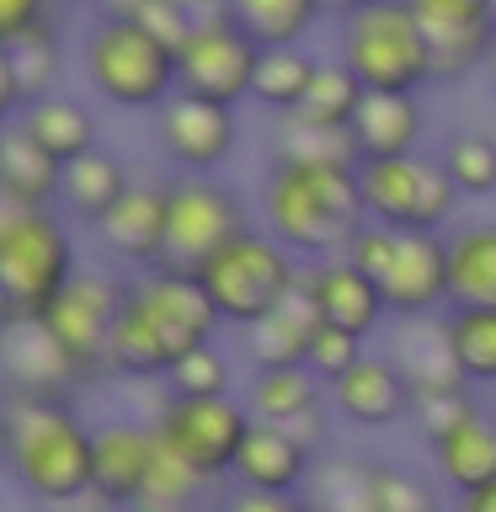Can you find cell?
Wrapping results in <instances>:
<instances>
[{
    "mask_svg": "<svg viewBox=\"0 0 496 512\" xmlns=\"http://www.w3.org/2000/svg\"><path fill=\"white\" fill-rule=\"evenodd\" d=\"M224 315L214 310L203 278L192 267H150L128 283V304L112 331V374L128 379H166L192 347L214 342Z\"/></svg>",
    "mask_w": 496,
    "mask_h": 512,
    "instance_id": "obj_1",
    "label": "cell"
},
{
    "mask_svg": "<svg viewBox=\"0 0 496 512\" xmlns=\"http://www.w3.org/2000/svg\"><path fill=\"white\" fill-rule=\"evenodd\" d=\"M363 160H272L262 187V224L294 256H342L368 224Z\"/></svg>",
    "mask_w": 496,
    "mask_h": 512,
    "instance_id": "obj_2",
    "label": "cell"
},
{
    "mask_svg": "<svg viewBox=\"0 0 496 512\" xmlns=\"http://www.w3.org/2000/svg\"><path fill=\"white\" fill-rule=\"evenodd\" d=\"M6 464L16 486L48 507L91 496L96 427L75 416L64 395H11L6 406Z\"/></svg>",
    "mask_w": 496,
    "mask_h": 512,
    "instance_id": "obj_3",
    "label": "cell"
},
{
    "mask_svg": "<svg viewBox=\"0 0 496 512\" xmlns=\"http://www.w3.org/2000/svg\"><path fill=\"white\" fill-rule=\"evenodd\" d=\"M75 278V240L54 203H0V310L6 320H43Z\"/></svg>",
    "mask_w": 496,
    "mask_h": 512,
    "instance_id": "obj_4",
    "label": "cell"
},
{
    "mask_svg": "<svg viewBox=\"0 0 496 512\" xmlns=\"http://www.w3.org/2000/svg\"><path fill=\"white\" fill-rule=\"evenodd\" d=\"M86 80L123 112H155L182 91V59L134 16H102L86 38Z\"/></svg>",
    "mask_w": 496,
    "mask_h": 512,
    "instance_id": "obj_5",
    "label": "cell"
},
{
    "mask_svg": "<svg viewBox=\"0 0 496 512\" xmlns=\"http://www.w3.org/2000/svg\"><path fill=\"white\" fill-rule=\"evenodd\" d=\"M192 272L203 278L214 310L240 331H246L251 320H262L267 310H278V304L294 294V283L304 278V272L294 267V251H288L267 224L262 230L246 224V230L230 235L214 256H203Z\"/></svg>",
    "mask_w": 496,
    "mask_h": 512,
    "instance_id": "obj_6",
    "label": "cell"
},
{
    "mask_svg": "<svg viewBox=\"0 0 496 512\" xmlns=\"http://www.w3.org/2000/svg\"><path fill=\"white\" fill-rule=\"evenodd\" d=\"M342 59L368 91H416L432 86V38L411 0H379L342 16Z\"/></svg>",
    "mask_w": 496,
    "mask_h": 512,
    "instance_id": "obj_7",
    "label": "cell"
},
{
    "mask_svg": "<svg viewBox=\"0 0 496 512\" xmlns=\"http://www.w3.org/2000/svg\"><path fill=\"white\" fill-rule=\"evenodd\" d=\"M358 182H363L368 219L390 224V230H448L464 198L443 160H422V155L363 160Z\"/></svg>",
    "mask_w": 496,
    "mask_h": 512,
    "instance_id": "obj_8",
    "label": "cell"
},
{
    "mask_svg": "<svg viewBox=\"0 0 496 512\" xmlns=\"http://www.w3.org/2000/svg\"><path fill=\"white\" fill-rule=\"evenodd\" d=\"M251 422H256V411L240 406L235 395H171L166 411L155 416V432H160V443L176 448L187 464H198L203 475L230 480Z\"/></svg>",
    "mask_w": 496,
    "mask_h": 512,
    "instance_id": "obj_9",
    "label": "cell"
},
{
    "mask_svg": "<svg viewBox=\"0 0 496 512\" xmlns=\"http://www.w3.org/2000/svg\"><path fill=\"white\" fill-rule=\"evenodd\" d=\"M182 91L214 96V102H246L256 86V64H262V43L235 22L224 6L203 11L198 27L182 43Z\"/></svg>",
    "mask_w": 496,
    "mask_h": 512,
    "instance_id": "obj_10",
    "label": "cell"
},
{
    "mask_svg": "<svg viewBox=\"0 0 496 512\" xmlns=\"http://www.w3.org/2000/svg\"><path fill=\"white\" fill-rule=\"evenodd\" d=\"M128 304V283L123 278H107V272H86V278L64 283V294L48 304L43 326L48 336L64 347V358H70L80 374H102L107 358H112V331H118V315Z\"/></svg>",
    "mask_w": 496,
    "mask_h": 512,
    "instance_id": "obj_11",
    "label": "cell"
},
{
    "mask_svg": "<svg viewBox=\"0 0 496 512\" xmlns=\"http://www.w3.org/2000/svg\"><path fill=\"white\" fill-rule=\"evenodd\" d=\"M246 230V198L203 171H187L171 182L166 208V267H198L230 235Z\"/></svg>",
    "mask_w": 496,
    "mask_h": 512,
    "instance_id": "obj_12",
    "label": "cell"
},
{
    "mask_svg": "<svg viewBox=\"0 0 496 512\" xmlns=\"http://www.w3.org/2000/svg\"><path fill=\"white\" fill-rule=\"evenodd\" d=\"M155 139L160 155L171 160L176 171H219L230 160L240 128H235V107L214 102V96H192L176 91L166 107H155Z\"/></svg>",
    "mask_w": 496,
    "mask_h": 512,
    "instance_id": "obj_13",
    "label": "cell"
},
{
    "mask_svg": "<svg viewBox=\"0 0 496 512\" xmlns=\"http://www.w3.org/2000/svg\"><path fill=\"white\" fill-rule=\"evenodd\" d=\"M379 288L395 320L443 315L454 304V288H448V230H400Z\"/></svg>",
    "mask_w": 496,
    "mask_h": 512,
    "instance_id": "obj_14",
    "label": "cell"
},
{
    "mask_svg": "<svg viewBox=\"0 0 496 512\" xmlns=\"http://www.w3.org/2000/svg\"><path fill=\"white\" fill-rule=\"evenodd\" d=\"M166 208H171V182H134L118 198V208L96 224V235L123 267L150 272L166 262Z\"/></svg>",
    "mask_w": 496,
    "mask_h": 512,
    "instance_id": "obj_15",
    "label": "cell"
},
{
    "mask_svg": "<svg viewBox=\"0 0 496 512\" xmlns=\"http://www.w3.org/2000/svg\"><path fill=\"white\" fill-rule=\"evenodd\" d=\"M304 288L315 294L320 315H326V326H342V331H358V336H374L379 320L390 315V304H384V288L374 272H363L352 256H320L310 262L304 272Z\"/></svg>",
    "mask_w": 496,
    "mask_h": 512,
    "instance_id": "obj_16",
    "label": "cell"
},
{
    "mask_svg": "<svg viewBox=\"0 0 496 512\" xmlns=\"http://www.w3.org/2000/svg\"><path fill=\"white\" fill-rule=\"evenodd\" d=\"M310 470H315V448L304 443L294 427L262 422V416H256L246 443H240V454H235L230 480L246 486V491H299L304 496Z\"/></svg>",
    "mask_w": 496,
    "mask_h": 512,
    "instance_id": "obj_17",
    "label": "cell"
},
{
    "mask_svg": "<svg viewBox=\"0 0 496 512\" xmlns=\"http://www.w3.org/2000/svg\"><path fill=\"white\" fill-rule=\"evenodd\" d=\"M160 432L155 422H107L96 427V470H91V496L102 507H134L144 480L155 470Z\"/></svg>",
    "mask_w": 496,
    "mask_h": 512,
    "instance_id": "obj_18",
    "label": "cell"
},
{
    "mask_svg": "<svg viewBox=\"0 0 496 512\" xmlns=\"http://www.w3.org/2000/svg\"><path fill=\"white\" fill-rule=\"evenodd\" d=\"M331 395H336V411H342L352 427H390V422H406L416 411V390H411L406 368L395 358H374V352H363V358L331 384Z\"/></svg>",
    "mask_w": 496,
    "mask_h": 512,
    "instance_id": "obj_19",
    "label": "cell"
},
{
    "mask_svg": "<svg viewBox=\"0 0 496 512\" xmlns=\"http://www.w3.org/2000/svg\"><path fill=\"white\" fill-rule=\"evenodd\" d=\"M320 326H326V315H320L315 294L299 278L294 294H288L278 310H267L262 320H251V326H246V358H251V368H299V363H310V347H315Z\"/></svg>",
    "mask_w": 496,
    "mask_h": 512,
    "instance_id": "obj_20",
    "label": "cell"
},
{
    "mask_svg": "<svg viewBox=\"0 0 496 512\" xmlns=\"http://www.w3.org/2000/svg\"><path fill=\"white\" fill-rule=\"evenodd\" d=\"M59 80H64V48H59L54 27H38V32L0 43V96H6L11 118L22 107H32L38 96H54Z\"/></svg>",
    "mask_w": 496,
    "mask_h": 512,
    "instance_id": "obj_21",
    "label": "cell"
},
{
    "mask_svg": "<svg viewBox=\"0 0 496 512\" xmlns=\"http://www.w3.org/2000/svg\"><path fill=\"white\" fill-rule=\"evenodd\" d=\"M432 464H438V480L454 496L491 486L496 480V411L475 406L459 427H448L443 438H432Z\"/></svg>",
    "mask_w": 496,
    "mask_h": 512,
    "instance_id": "obj_22",
    "label": "cell"
},
{
    "mask_svg": "<svg viewBox=\"0 0 496 512\" xmlns=\"http://www.w3.org/2000/svg\"><path fill=\"white\" fill-rule=\"evenodd\" d=\"M6 379L11 395H59L64 384L86 379L80 368L64 358V347L48 336L43 320H6Z\"/></svg>",
    "mask_w": 496,
    "mask_h": 512,
    "instance_id": "obj_23",
    "label": "cell"
},
{
    "mask_svg": "<svg viewBox=\"0 0 496 512\" xmlns=\"http://www.w3.org/2000/svg\"><path fill=\"white\" fill-rule=\"evenodd\" d=\"M422 96L416 91H368L358 118H352V139H358L363 160H390V155H416L422 139Z\"/></svg>",
    "mask_w": 496,
    "mask_h": 512,
    "instance_id": "obj_24",
    "label": "cell"
},
{
    "mask_svg": "<svg viewBox=\"0 0 496 512\" xmlns=\"http://www.w3.org/2000/svg\"><path fill=\"white\" fill-rule=\"evenodd\" d=\"M59 187H64V160H54L22 123L11 118L6 139H0V198L48 208V203H59Z\"/></svg>",
    "mask_w": 496,
    "mask_h": 512,
    "instance_id": "obj_25",
    "label": "cell"
},
{
    "mask_svg": "<svg viewBox=\"0 0 496 512\" xmlns=\"http://www.w3.org/2000/svg\"><path fill=\"white\" fill-rule=\"evenodd\" d=\"M219 486H224V480L203 475L198 464H187L176 448L160 443L155 448V470H150L139 502L128 507V512H214V507H224L219 502Z\"/></svg>",
    "mask_w": 496,
    "mask_h": 512,
    "instance_id": "obj_26",
    "label": "cell"
},
{
    "mask_svg": "<svg viewBox=\"0 0 496 512\" xmlns=\"http://www.w3.org/2000/svg\"><path fill=\"white\" fill-rule=\"evenodd\" d=\"M448 288L459 310H496V224L448 230Z\"/></svg>",
    "mask_w": 496,
    "mask_h": 512,
    "instance_id": "obj_27",
    "label": "cell"
},
{
    "mask_svg": "<svg viewBox=\"0 0 496 512\" xmlns=\"http://www.w3.org/2000/svg\"><path fill=\"white\" fill-rule=\"evenodd\" d=\"M134 187V176L123 171V160L118 155H107V150H91V155H80L64 166V187H59V203H64V214H75L80 224H102L112 208H118V198Z\"/></svg>",
    "mask_w": 496,
    "mask_h": 512,
    "instance_id": "obj_28",
    "label": "cell"
},
{
    "mask_svg": "<svg viewBox=\"0 0 496 512\" xmlns=\"http://www.w3.org/2000/svg\"><path fill=\"white\" fill-rule=\"evenodd\" d=\"M16 123H22L54 160H64V166L96 150V118L80 102H70V96H59V91L38 96L32 107H22V112H16Z\"/></svg>",
    "mask_w": 496,
    "mask_h": 512,
    "instance_id": "obj_29",
    "label": "cell"
},
{
    "mask_svg": "<svg viewBox=\"0 0 496 512\" xmlns=\"http://www.w3.org/2000/svg\"><path fill=\"white\" fill-rule=\"evenodd\" d=\"M395 363L406 368L416 395H443V390H464V368L454 358V342H448L443 320L427 331V320H416V331H406V342L395 347Z\"/></svg>",
    "mask_w": 496,
    "mask_h": 512,
    "instance_id": "obj_30",
    "label": "cell"
},
{
    "mask_svg": "<svg viewBox=\"0 0 496 512\" xmlns=\"http://www.w3.org/2000/svg\"><path fill=\"white\" fill-rule=\"evenodd\" d=\"M315 75H320V59L304 54L299 43L262 48V64H256V86H251V96H256V102H262L267 112H283V118H288V112L304 107V96H310Z\"/></svg>",
    "mask_w": 496,
    "mask_h": 512,
    "instance_id": "obj_31",
    "label": "cell"
},
{
    "mask_svg": "<svg viewBox=\"0 0 496 512\" xmlns=\"http://www.w3.org/2000/svg\"><path fill=\"white\" fill-rule=\"evenodd\" d=\"M224 11L262 48H283V43H299L320 22L326 0H224Z\"/></svg>",
    "mask_w": 496,
    "mask_h": 512,
    "instance_id": "obj_32",
    "label": "cell"
},
{
    "mask_svg": "<svg viewBox=\"0 0 496 512\" xmlns=\"http://www.w3.org/2000/svg\"><path fill=\"white\" fill-rule=\"evenodd\" d=\"M320 379L310 363L299 368H256V384H251V411L262 422H294V416L315 411L320 406Z\"/></svg>",
    "mask_w": 496,
    "mask_h": 512,
    "instance_id": "obj_33",
    "label": "cell"
},
{
    "mask_svg": "<svg viewBox=\"0 0 496 512\" xmlns=\"http://www.w3.org/2000/svg\"><path fill=\"white\" fill-rule=\"evenodd\" d=\"M304 502L315 512H374V459H331L310 470Z\"/></svg>",
    "mask_w": 496,
    "mask_h": 512,
    "instance_id": "obj_34",
    "label": "cell"
},
{
    "mask_svg": "<svg viewBox=\"0 0 496 512\" xmlns=\"http://www.w3.org/2000/svg\"><path fill=\"white\" fill-rule=\"evenodd\" d=\"M443 331L470 384H496V310H443Z\"/></svg>",
    "mask_w": 496,
    "mask_h": 512,
    "instance_id": "obj_35",
    "label": "cell"
},
{
    "mask_svg": "<svg viewBox=\"0 0 496 512\" xmlns=\"http://www.w3.org/2000/svg\"><path fill=\"white\" fill-rule=\"evenodd\" d=\"M363 96H368V86L358 80V70H352L347 59H320V75H315V86H310L299 112L315 123H331V128H352Z\"/></svg>",
    "mask_w": 496,
    "mask_h": 512,
    "instance_id": "obj_36",
    "label": "cell"
},
{
    "mask_svg": "<svg viewBox=\"0 0 496 512\" xmlns=\"http://www.w3.org/2000/svg\"><path fill=\"white\" fill-rule=\"evenodd\" d=\"M272 160H363V155L352 128H331L304 118V112H288V123L272 139Z\"/></svg>",
    "mask_w": 496,
    "mask_h": 512,
    "instance_id": "obj_37",
    "label": "cell"
},
{
    "mask_svg": "<svg viewBox=\"0 0 496 512\" xmlns=\"http://www.w3.org/2000/svg\"><path fill=\"white\" fill-rule=\"evenodd\" d=\"M443 166L459 182L464 198H496V139L480 134V128H459L454 139L443 144Z\"/></svg>",
    "mask_w": 496,
    "mask_h": 512,
    "instance_id": "obj_38",
    "label": "cell"
},
{
    "mask_svg": "<svg viewBox=\"0 0 496 512\" xmlns=\"http://www.w3.org/2000/svg\"><path fill=\"white\" fill-rule=\"evenodd\" d=\"M491 27H438V32H427L432 38V86H459V80H470L491 54Z\"/></svg>",
    "mask_w": 496,
    "mask_h": 512,
    "instance_id": "obj_39",
    "label": "cell"
},
{
    "mask_svg": "<svg viewBox=\"0 0 496 512\" xmlns=\"http://www.w3.org/2000/svg\"><path fill=\"white\" fill-rule=\"evenodd\" d=\"M230 384H235V368H230V358H224L214 342L192 347L187 358L166 374L171 395H230Z\"/></svg>",
    "mask_w": 496,
    "mask_h": 512,
    "instance_id": "obj_40",
    "label": "cell"
},
{
    "mask_svg": "<svg viewBox=\"0 0 496 512\" xmlns=\"http://www.w3.org/2000/svg\"><path fill=\"white\" fill-rule=\"evenodd\" d=\"M374 512H443V507L416 470L374 459Z\"/></svg>",
    "mask_w": 496,
    "mask_h": 512,
    "instance_id": "obj_41",
    "label": "cell"
},
{
    "mask_svg": "<svg viewBox=\"0 0 496 512\" xmlns=\"http://www.w3.org/2000/svg\"><path fill=\"white\" fill-rule=\"evenodd\" d=\"M363 342H368V336H358V331L320 326V331H315V347H310V368H315V374L326 379V384H336L352 363L363 358Z\"/></svg>",
    "mask_w": 496,
    "mask_h": 512,
    "instance_id": "obj_42",
    "label": "cell"
},
{
    "mask_svg": "<svg viewBox=\"0 0 496 512\" xmlns=\"http://www.w3.org/2000/svg\"><path fill=\"white\" fill-rule=\"evenodd\" d=\"M475 406H480V400H475L470 384H464V390H443V395H416L411 416H416V427H422V438L432 443V438H443L448 427H459Z\"/></svg>",
    "mask_w": 496,
    "mask_h": 512,
    "instance_id": "obj_43",
    "label": "cell"
},
{
    "mask_svg": "<svg viewBox=\"0 0 496 512\" xmlns=\"http://www.w3.org/2000/svg\"><path fill=\"white\" fill-rule=\"evenodd\" d=\"M427 32L438 27H491L496 22V0H411Z\"/></svg>",
    "mask_w": 496,
    "mask_h": 512,
    "instance_id": "obj_44",
    "label": "cell"
},
{
    "mask_svg": "<svg viewBox=\"0 0 496 512\" xmlns=\"http://www.w3.org/2000/svg\"><path fill=\"white\" fill-rule=\"evenodd\" d=\"M198 16H203V11H192V0H150V6H144L134 22H144L160 43H171L176 54H182V43H187V32L198 27Z\"/></svg>",
    "mask_w": 496,
    "mask_h": 512,
    "instance_id": "obj_45",
    "label": "cell"
},
{
    "mask_svg": "<svg viewBox=\"0 0 496 512\" xmlns=\"http://www.w3.org/2000/svg\"><path fill=\"white\" fill-rule=\"evenodd\" d=\"M395 240H400V230H390V224H379V219H368L363 230H358V240L347 246V256H352L363 272L384 278V267H390V256H395Z\"/></svg>",
    "mask_w": 496,
    "mask_h": 512,
    "instance_id": "obj_46",
    "label": "cell"
},
{
    "mask_svg": "<svg viewBox=\"0 0 496 512\" xmlns=\"http://www.w3.org/2000/svg\"><path fill=\"white\" fill-rule=\"evenodd\" d=\"M54 11H59V0H0V43L38 32V27H54Z\"/></svg>",
    "mask_w": 496,
    "mask_h": 512,
    "instance_id": "obj_47",
    "label": "cell"
},
{
    "mask_svg": "<svg viewBox=\"0 0 496 512\" xmlns=\"http://www.w3.org/2000/svg\"><path fill=\"white\" fill-rule=\"evenodd\" d=\"M219 512H310V502H304L299 491H246V486H235L224 496Z\"/></svg>",
    "mask_w": 496,
    "mask_h": 512,
    "instance_id": "obj_48",
    "label": "cell"
},
{
    "mask_svg": "<svg viewBox=\"0 0 496 512\" xmlns=\"http://www.w3.org/2000/svg\"><path fill=\"white\" fill-rule=\"evenodd\" d=\"M454 512H496V480H491V486H475V491L454 496Z\"/></svg>",
    "mask_w": 496,
    "mask_h": 512,
    "instance_id": "obj_49",
    "label": "cell"
},
{
    "mask_svg": "<svg viewBox=\"0 0 496 512\" xmlns=\"http://www.w3.org/2000/svg\"><path fill=\"white\" fill-rule=\"evenodd\" d=\"M368 6H379V0H326V11H336V16H352V11H368Z\"/></svg>",
    "mask_w": 496,
    "mask_h": 512,
    "instance_id": "obj_50",
    "label": "cell"
},
{
    "mask_svg": "<svg viewBox=\"0 0 496 512\" xmlns=\"http://www.w3.org/2000/svg\"><path fill=\"white\" fill-rule=\"evenodd\" d=\"M144 6H150V0H112L107 11H112V16H139Z\"/></svg>",
    "mask_w": 496,
    "mask_h": 512,
    "instance_id": "obj_51",
    "label": "cell"
},
{
    "mask_svg": "<svg viewBox=\"0 0 496 512\" xmlns=\"http://www.w3.org/2000/svg\"><path fill=\"white\" fill-rule=\"evenodd\" d=\"M486 70H491V86H496V27H491V54H486Z\"/></svg>",
    "mask_w": 496,
    "mask_h": 512,
    "instance_id": "obj_52",
    "label": "cell"
},
{
    "mask_svg": "<svg viewBox=\"0 0 496 512\" xmlns=\"http://www.w3.org/2000/svg\"><path fill=\"white\" fill-rule=\"evenodd\" d=\"M86 6H112V0H86Z\"/></svg>",
    "mask_w": 496,
    "mask_h": 512,
    "instance_id": "obj_53",
    "label": "cell"
},
{
    "mask_svg": "<svg viewBox=\"0 0 496 512\" xmlns=\"http://www.w3.org/2000/svg\"><path fill=\"white\" fill-rule=\"evenodd\" d=\"M310 512H315V507H310Z\"/></svg>",
    "mask_w": 496,
    "mask_h": 512,
    "instance_id": "obj_54",
    "label": "cell"
}]
</instances>
